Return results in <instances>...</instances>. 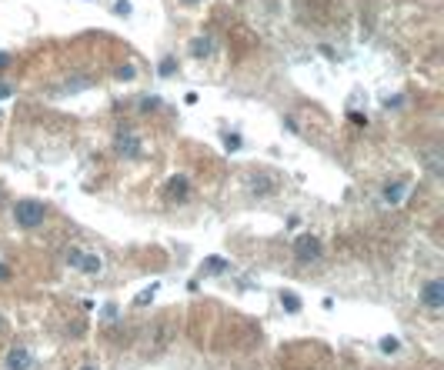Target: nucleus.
I'll list each match as a JSON object with an SVG mask.
<instances>
[{"label": "nucleus", "instance_id": "13", "mask_svg": "<svg viewBox=\"0 0 444 370\" xmlns=\"http://www.w3.org/2000/svg\"><path fill=\"white\" fill-rule=\"evenodd\" d=\"M381 350H384V354H398V350H401V340L398 337H381Z\"/></svg>", "mask_w": 444, "mask_h": 370}, {"label": "nucleus", "instance_id": "18", "mask_svg": "<svg viewBox=\"0 0 444 370\" xmlns=\"http://www.w3.org/2000/svg\"><path fill=\"white\" fill-rule=\"evenodd\" d=\"M117 77H120V80H130V77H134V67H130V64H124V67L117 70Z\"/></svg>", "mask_w": 444, "mask_h": 370}, {"label": "nucleus", "instance_id": "22", "mask_svg": "<svg viewBox=\"0 0 444 370\" xmlns=\"http://www.w3.org/2000/svg\"><path fill=\"white\" fill-rule=\"evenodd\" d=\"M11 64V54H0V67H7Z\"/></svg>", "mask_w": 444, "mask_h": 370}, {"label": "nucleus", "instance_id": "10", "mask_svg": "<svg viewBox=\"0 0 444 370\" xmlns=\"http://www.w3.org/2000/svg\"><path fill=\"white\" fill-rule=\"evenodd\" d=\"M207 273H228L231 271V261H224V257H204V263H201Z\"/></svg>", "mask_w": 444, "mask_h": 370}, {"label": "nucleus", "instance_id": "1", "mask_svg": "<svg viewBox=\"0 0 444 370\" xmlns=\"http://www.w3.org/2000/svg\"><path fill=\"white\" fill-rule=\"evenodd\" d=\"M43 220H47V204L43 200H31V197H23L14 204V224L23 230H33L41 227Z\"/></svg>", "mask_w": 444, "mask_h": 370}, {"label": "nucleus", "instance_id": "4", "mask_svg": "<svg viewBox=\"0 0 444 370\" xmlns=\"http://www.w3.org/2000/svg\"><path fill=\"white\" fill-rule=\"evenodd\" d=\"M114 147H117L120 157H141V137L137 134H130V131H120L117 134V141H114Z\"/></svg>", "mask_w": 444, "mask_h": 370}, {"label": "nucleus", "instance_id": "23", "mask_svg": "<svg viewBox=\"0 0 444 370\" xmlns=\"http://www.w3.org/2000/svg\"><path fill=\"white\" fill-rule=\"evenodd\" d=\"M7 94H11V87H7V84H0V97H7Z\"/></svg>", "mask_w": 444, "mask_h": 370}, {"label": "nucleus", "instance_id": "21", "mask_svg": "<svg viewBox=\"0 0 444 370\" xmlns=\"http://www.w3.org/2000/svg\"><path fill=\"white\" fill-rule=\"evenodd\" d=\"M0 281H11V267L7 263H0Z\"/></svg>", "mask_w": 444, "mask_h": 370}, {"label": "nucleus", "instance_id": "20", "mask_svg": "<svg viewBox=\"0 0 444 370\" xmlns=\"http://www.w3.org/2000/svg\"><path fill=\"white\" fill-rule=\"evenodd\" d=\"M157 104H161V100H157V97H144V100H141V107H144V110H151V107H157Z\"/></svg>", "mask_w": 444, "mask_h": 370}, {"label": "nucleus", "instance_id": "6", "mask_svg": "<svg viewBox=\"0 0 444 370\" xmlns=\"http://www.w3.org/2000/svg\"><path fill=\"white\" fill-rule=\"evenodd\" d=\"M4 364H7V370H31L33 357L23 344H14V347L7 350V360H4Z\"/></svg>", "mask_w": 444, "mask_h": 370}, {"label": "nucleus", "instance_id": "12", "mask_svg": "<svg viewBox=\"0 0 444 370\" xmlns=\"http://www.w3.org/2000/svg\"><path fill=\"white\" fill-rule=\"evenodd\" d=\"M207 50H211V37H197L194 44H191V54L194 57H204Z\"/></svg>", "mask_w": 444, "mask_h": 370}, {"label": "nucleus", "instance_id": "2", "mask_svg": "<svg viewBox=\"0 0 444 370\" xmlns=\"http://www.w3.org/2000/svg\"><path fill=\"white\" fill-rule=\"evenodd\" d=\"M321 254H324V247H321V240H317L314 234H304V237L294 240V257H297L301 263L321 261Z\"/></svg>", "mask_w": 444, "mask_h": 370}, {"label": "nucleus", "instance_id": "9", "mask_svg": "<svg viewBox=\"0 0 444 370\" xmlns=\"http://www.w3.org/2000/svg\"><path fill=\"white\" fill-rule=\"evenodd\" d=\"M77 271H84V273H90V277H94V273L104 271V261H100L97 254H84V257H80V263H77Z\"/></svg>", "mask_w": 444, "mask_h": 370}, {"label": "nucleus", "instance_id": "7", "mask_svg": "<svg viewBox=\"0 0 444 370\" xmlns=\"http://www.w3.org/2000/svg\"><path fill=\"white\" fill-rule=\"evenodd\" d=\"M404 194H408V180H394V184H384V204H388V207H398V204H401L404 200Z\"/></svg>", "mask_w": 444, "mask_h": 370}, {"label": "nucleus", "instance_id": "24", "mask_svg": "<svg viewBox=\"0 0 444 370\" xmlns=\"http://www.w3.org/2000/svg\"><path fill=\"white\" fill-rule=\"evenodd\" d=\"M80 370H97V367H80Z\"/></svg>", "mask_w": 444, "mask_h": 370}, {"label": "nucleus", "instance_id": "5", "mask_svg": "<svg viewBox=\"0 0 444 370\" xmlns=\"http://www.w3.org/2000/svg\"><path fill=\"white\" fill-rule=\"evenodd\" d=\"M278 187H281V180L274 174H254L250 177V194L254 197H271V194H278Z\"/></svg>", "mask_w": 444, "mask_h": 370}, {"label": "nucleus", "instance_id": "25", "mask_svg": "<svg viewBox=\"0 0 444 370\" xmlns=\"http://www.w3.org/2000/svg\"><path fill=\"white\" fill-rule=\"evenodd\" d=\"M184 4H197V0H184Z\"/></svg>", "mask_w": 444, "mask_h": 370}, {"label": "nucleus", "instance_id": "3", "mask_svg": "<svg viewBox=\"0 0 444 370\" xmlns=\"http://www.w3.org/2000/svg\"><path fill=\"white\" fill-rule=\"evenodd\" d=\"M428 310H441L444 307V281L441 277H431V281H424L421 287V297H418Z\"/></svg>", "mask_w": 444, "mask_h": 370}, {"label": "nucleus", "instance_id": "15", "mask_svg": "<svg viewBox=\"0 0 444 370\" xmlns=\"http://www.w3.org/2000/svg\"><path fill=\"white\" fill-rule=\"evenodd\" d=\"M174 74V57H164L161 60V77H171Z\"/></svg>", "mask_w": 444, "mask_h": 370}, {"label": "nucleus", "instance_id": "17", "mask_svg": "<svg viewBox=\"0 0 444 370\" xmlns=\"http://www.w3.org/2000/svg\"><path fill=\"white\" fill-rule=\"evenodd\" d=\"M224 147H228V151H238V147H240V137H238V134H228V137H224Z\"/></svg>", "mask_w": 444, "mask_h": 370}, {"label": "nucleus", "instance_id": "16", "mask_svg": "<svg viewBox=\"0 0 444 370\" xmlns=\"http://www.w3.org/2000/svg\"><path fill=\"white\" fill-rule=\"evenodd\" d=\"M157 294V287H147V290H144L141 297H137V307H144V304H151V297Z\"/></svg>", "mask_w": 444, "mask_h": 370}, {"label": "nucleus", "instance_id": "11", "mask_svg": "<svg viewBox=\"0 0 444 370\" xmlns=\"http://www.w3.org/2000/svg\"><path fill=\"white\" fill-rule=\"evenodd\" d=\"M281 307L287 310V314H297V310H301V300H297L294 290H284V294H281Z\"/></svg>", "mask_w": 444, "mask_h": 370}, {"label": "nucleus", "instance_id": "14", "mask_svg": "<svg viewBox=\"0 0 444 370\" xmlns=\"http://www.w3.org/2000/svg\"><path fill=\"white\" fill-rule=\"evenodd\" d=\"M80 257H84V251H77V247H70V251H67V257H64V261H67V263H70V267H74V271H77V263H80Z\"/></svg>", "mask_w": 444, "mask_h": 370}, {"label": "nucleus", "instance_id": "19", "mask_svg": "<svg viewBox=\"0 0 444 370\" xmlns=\"http://www.w3.org/2000/svg\"><path fill=\"white\" fill-rule=\"evenodd\" d=\"M114 11H117V13H124V17H127V13H130V4H127V0H117V7H114Z\"/></svg>", "mask_w": 444, "mask_h": 370}, {"label": "nucleus", "instance_id": "8", "mask_svg": "<svg viewBox=\"0 0 444 370\" xmlns=\"http://www.w3.org/2000/svg\"><path fill=\"white\" fill-rule=\"evenodd\" d=\"M191 197V180L187 177H171L167 180V200H187Z\"/></svg>", "mask_w": 444, "mask_h": 370}]
</instances>
